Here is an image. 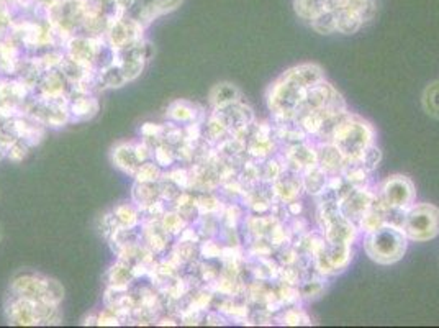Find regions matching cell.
Segmentation results:
<instances>
[{
  "label": "cell",
  "mask_w": 439,
  "mask_h": 328,
  "mask_svg": "<svg viewBox=\"0 0 439 328\" xmlns=\"http://www.w3.org/2000/svg\"><path fill=\"white\" fill-rule=\"evenodd\" d=\"M295 12L319 33L350 35L374 15V0H295Z\"/></svg>",
  "instance_id": "1"
},
{
  "label": "cell",
  "mask_w": 439,
  "mask_h": 328,
  "mask_svg": "<svg viewBox=\"0 0 439 328\" xmlns=\"http://www.w3.org/2000/svg\"><path fill=\"white\" fill-rule=\"evenodd\" d=\"M322 80V71L313 64H303L287 71L274 87H271L269 107L279 115L292 113L300 102L305 101V94L310 85Z\"/></svg>",
  "instance_id": "2"
},
{
  "label": "cell",
  "mask_w": 439,
  "mask_h": 328,
  "mask_svg": "<svg viewBox=\"0 0 439 328\" xmlns=\"http://www.w3.org/2000/svg\"><path fill=\"white\" fill-rule=\"evenodd\" d=\"M366 253L379 264H394L407 251V235L394 227H379L366 240Z\"/></svg>",
  "instance_id": "3"
},
{
  "label": "cell",
  "mask_w": 439,
  "mask_h": 328,
  "mask_svg": "<svg viewBox=\"0 0 439 328\" xmlns=\"http://www.w3.org/2000/svg\"><path fill=\"white\" fill-rule=\"evenodd\" d=\"M403 233L412 241H428L439 235V208L433 204H418L403 218Z\"/></svg>",
  "instance_id": "4"
},
{
  "label": "cell",
  "mask_w": 439,
  "mask_h": 328,
  "mask_svg": "<svg viewBox=\"0 0 439 328\" xmlns=\"http://www.w3.org/2000/svg\"><path fill=\"white\" fill-rule=\"evenodd\" d=\"M384 204L394 211H403L412 204L415 197V187L412 180L405 176H392L382 189Z\"/></svg>",
  "instance_id": "5"
},
{
  "label": "cell",
  "mask_w": 439,
  "mask_h": 328,
  "mask_svg": "<svg viewBox=\"0 0 439 328\" xmlns=\"http://www.w3.org/2000/svg\"><path fill=\"white\" fill-rule=\"evenodd\" d=\"M182 0H133L131 7L136 12L138 22H151L161 13L174 10Z\"/></svg>",
  "instance_id": "6"
},
{
  "label": "cell",
  "mask_w": 439,
  "mask_h": 328,
  "mask_svg": "<svg viewBox=\"0 0 439 328\" xmlns=\"http://www.w3.org/2000/svg\"><path fill=\"white\" fill-rule=\"evenodd\" d=\"M423 107L429 117L439 120V80L428 84L423 92Z\"/></svg>",
  "instance_id": "7"
},
{
  "label": "cell",
  "mask_w": 439,
  "mask_h": 328,
  "mask_svg": "<svg viewBox=\"0 0 439 328\" xmlns=\"http://www.w3.org/2000/svg\"><path fill=\"white\" fill-rule=\"evenodd\" d=\"M0 240H2V227H0Z\"/></svg>",
  "instance_id": "8"
}]
</instances>
